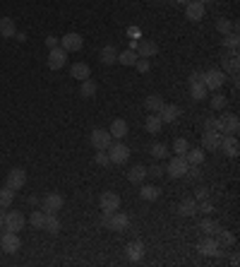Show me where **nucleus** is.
<instances>
[{"mask_svg":"<svg viewBox=\"0 0 240 267\" xmlns=\"http://www.w3.org/2000/svg\"><path fill=\"white\" fill-rule=\"evenodd\" d=\"M0 248H2V253H7V255H15L22 248V238L15 231H5L2 229V233H0Z\"/></svg>","mask_w":240,"mask_h":267,"instance_id":"f03ea898","label":"nucleus"},{"mask_svg":"<svg viewBox=\"0 0 240 267\" xmlns=\"http://www.w3.org/2000/svg\"><path fill=\"white\" fill-rule=\"evenodd\" d=\"M128 36H139V29H137V27H130V29H128Z\"/></svg>","mask_w":240,"mask_h":267,"instance_id":"13d9d810","label":"nucleus"},{"mask_svg":"<svg viewBox=\"0 0 240 267\" xmlns=\"http://www.w3.org/2000/svg\"><path fill=\"white\" fill-rule=\"evenodd\" d=\"M202 82H204V87L209 89V91H219V89L226 85V72L211 68V70L202 72Z\"/></svg>","mask_w":240,"mask_h":267,"instance_id":"f257e3e1","label":"nucleus"},{"mask_svg":"<svg viewBox=\"0 0 240 267\" xmlns=\"http://www.w3.org/2000/svg\"><path fill=\"white\" fill-rule=\"evenodd\" d=\"M0 233H2V224H0Z\"/></svg>","mask_w":240,"mask_h":267,"instance_id":"69168bd1","label":"nucleus"},{"mask_svg":"<svg viewBox=\"0 0 240 267\" xmlns=\"http://www.w3.org/2000/svg\"><path fill=\"white\" fill-rule=\"evenodd\" d=\"M206 91H209V89L204 87V82H197V85H190V96H192L195 101H202V99H206Z\"/></svg>","mask_w":240,"mask_h":267,"instance_id":"e433bc0d","label":"nucleus"},{"mask_svg":"<svg viewBox=\"0 0 240 267\" xmlns=\"http://www.w3.org/2000/svg\"><path fill=\"white\" fill-rule=\"evenodd\" d=\"M5 185L12 188L15 193L22 190V188L27 185V171H24V169H12V171L7 174V178H5Z\"/></svg>","mask_w":240,"mask_h":267,"instance_id":"9b49d317","label":"nucleus"},{"mask_svg":"<svg viewBox=\"0 0 240 267\" xmlns=\"http://www.w3.org/2000/svg\"><path fill=\"white\" fill-rule=\"evenodd\" d=\"M164 174H166V169L159 166V164H151V166L147 169V176H151V178H161Z\"/></svg>","mask_w":240,"mask_h":267,"instance_id":"de8ad7c7","label":"nucleus"},{"mask_svg":"<svg viewBox=\"0 0 240 267\" xmlns=\"http://www.w3.org/2000/svg\"><path fill=\"white\" fill-rule=\"evenodd\" d=\"M70 77H74V80H89L92 77V68L87 65V63H72V68H70Z\"/></svg>","mask_w":240,"mask_h":267,"instance_id":"b1692460","label":"nucleus"},{"mask_svg":"<svg viewBox=\"0 0 240 267\" xmlns=\"http://www.w3.org/2000/svg\"><path fill=\"white\" fill-rule=\"evenodd\" d=\"M221 149L226 157H238V152H240V142H238V135H223V140H221Z\"/></svg>","mask_w":240,"mask_h":267,"instance_id":"dca6fc26","label":"nucleus"},{"mask_svg":"<svg viewBox=\"0 0 240 267\" xmlns=\"http://www.w3.org/2000/svg\"><path fill=\"white\" fill-rule=\"evenodd\" d=\"M128 180L132 185H142L144 180H147V166H142V164H135L132 169L128 171Z\"/></svg>","mask_w":240,"mask_h":267,"instance_id":"4be33fe9","label":"nucleus"},{"mask_svg":"<svg viewBox=\"0 0 240 267\" xmlns=\"http://www.w3.org/2000/svg\"><path fill=\"white\" fill-rule=\"evenodd\" d=\"M58 44H60V39H58V36H46V46H48V48H56Z\"/></svg>","mask_w":240,"mask_h":267,"instance_id":"5fc2aeb1","label":"nucleus"},{"mask_svg":"<svg viewBox=\"0 0 240 267\" xmlns=\"http://www.w3.org/2000/svg\"><path fill=\"white\" fill-rule=\"evenodd\" d=\"M106 152H108V159H111V164H118V166H120V164H125V161L130 159V147H128V144H123V142L111 144Z\"/></svg>","mask_w":240,"mask_h":267,"instance_id":"1a4fd4ad","label":"nucleus"},{"mask_svg":"<svg viewBox=\"0 0 240 267\" xmlns=\"http://www.w3.org/2000/svg\"><path fill=\"white\" fill-rule=\"evenodd\" d=\"M108 229L111 231H128L130 229V217L125 212H111V222H108Z\"/></svg>","mask_w":240,"mask_h":267,"instance_id":"a211bd4d","label":"nucleus"},{"mask_svg":"<svg viewBox=\"0 0 240 267\" xmlns=\"http://www.w3.org/2000/svg\"><path fill=\"white\" fill-rule=\"evenodd\" d=\"M65 63H68V51H65V48L56 46V48L48 51V68H51V70H60Z\"/></svg>","mask_w":240,"mask_h":267,"instance_id":"4468645a","label":"nucleus"},{"mask_svg":"<svg viewBox=\"0 0 240 267\" xmlns=\"http://www.w3.org/2000/svg\"><path fill=\"white\" fill-rule=\"evenodd\" d=\"M125 255H128L130 263H139V260L144 258V243H142V241H132V243H128Z\"/></svg>","mask_w":240,"mask_h":267,"instance_id":"aec40b11","label":"nucleus"},{"mask_svg":"<svg viewBox=\"0 0 240 267\" xmlns=\"http://www.w3.org/2000/svg\"><path fill=\"white\" fill-rule=\"evenodd\" d=\"M185 159H187V164H192V166H200L206 159V154H204L202 147H195V149H187L185 152Z\"/></svg>","mask_w":240,"mask_h":267,"instance_id":"c85d7f7f","label":"nucleus"},{"mask_svg":"<svg viewBox=\"0 0 240 267\" xmlns=\"http://www.w3.org/2000/svg\"><path fill=\"white\" fill-rule=\"evenodd\" d=\"M204 130H219V118L209 116V118L204 121Z\"/></svg>","mask_w":240,"mask_h":267,"instance_id":"3c124183","label":"nucleus"},{"mask_svg":"<svg viewBox=\"0 0 240 267\" xmlns=\"http://www.w3.org/2000/svg\"><path fill=\"white\" fill-rule=\"evenodd\" d=\"M15 34H17L15 19L12 17H0V36H2V39H15Z\"/></svg>","mask_w":240,"mask_h":267,"instance_id":"393cba45","label":"nucleus"},{"mask_svg":"<svg viewBox=\"0 0 240 267\" xmlns=\"http://www.w3.org/2000/svg\"><path fill=\"white\" fill-rule=\"evenodd\" d=\"M135 53L139 55V58H154V55L159 53V44L154 39H137Z\"/></svg>","mask_w":240,"mask_h":267,"instance_id":"0eeeda50","label":"nucleus"},{"mask_svg":"<svg viewBox=\"0 0 240 267\" xmlns=\"http://www.w3.org/2000/svg\"><path fill=\"white\" fill-rule=\"evenodd\" d=\"M206 197H209V188H197L195 200H197V202H202V200H206Z\"/></svg>","mask_w":240,"mask_h":267,"instance_id":"603ef678","label":"nucleus"},{"mask_svg":"<svg viewBox=\"0 0 240 267\" xmlns=\"http://www.w3.org/2000/svg\"><path fill=\"white\" fill-rule=\"evenodd\" d=\"M221 140H223V135L219 133V130H204L202 149H206V152H216V149L221 147Z\"/></svg>","mask_w":240,"mask_h":267,"instance_id":"ddd939ff","label":"nucleus"},{"mask_svg":"<svg viewBox=\"0 0 240 267\" xmlns=\"http://www.w3.org/2000/svg\"><path fill=\"white\" fill-rule=\"evenodd\" d=\"M29 205H34V207H36V205H38V197L32 195V197H29Z\"/></svg>","mask_w":240,"mask_h":267,"instance_id":"052dcab7","label":"nucleus"},{"mask_svg":"<svg viewBox=\"0 0 240 267\" xmlns=\"http://www.w3.org/2000/svg\"><path fill=\"white\" fill-rule=\"evenodd\" d=\"M139 197L147 200V202H154V200L161 197V190H159L156 185H142V188H139Z\"/></svg>","mask_w":240,"mask_h":267,"instance_id":"2f4dec72","label":"nucleus"},{"mask_svg":"<svg viewBox=\"0 0 240 267\" xmlns=\"http://www.w3.org/2000/svg\"><path fill=\"white\" fill-rule=\"evenodd\" d=\"M221 70L223 72H228V75H238V65H240V60H238V53H231V55H226L221 60Z\"/></svg>","mask_w":240,"mask_h":267,"instance_id":"bb28decb","label":"nucleus"},{"mask_svg":"<svg viewBox=\"0 0 240 267\" xmlns=\"http://www.w3.org/2000/svg\"><path fill=\"white\" fill-rule=\"evenodd\" d=\"M135 68H137V72H142V75H144V72L151 70V60H149V58H137Z\"/></svg>","mask_w":240,"mask_h":267,"instance_id":"49530a36","label":"nucleus"},{"mask_svg":"<svg viewBox=\"0 0 240 267\" xmlns=\"http://www.w3.org/2000/svg\"><path fill=\"white\" fill-rule=\"evenodd\" d=\"M94 161H96L99 166H108V164H111V159H108V152H106V149H96Z\"/></svg>","mask_w":240,"mask_h":267,"instance_id":"a18cd8bd","label":"nucleus"},{"mask_svg":"<svg viewBox=\"0 0 240 267\" xmlns=\"http://www.w3.org/2000/svg\"><path fill=\"white\" fill-rule=\"evenodd\" d=\"M238 130H240L238 116H223V118H219V133L221 135H238Z\"/></svg>","mask_w":240,"mask_h":267,"instance_id":"2eb2a0df","label":"nucleus"},{"mask_svg":"<svg viewBox=\"0 0 240 267\" xmlns=\"http://www.w3.org/2000/svg\"><path fill=\"white\" fill-rule=\"evenodd\" d=\"M89 142H92L94 149H108L113 144V137L108 130H103V128H96L92 130V135H89Z\"/></svg>","mask_w":240,"mask_h":267,"instance_id":"7ed1b4c3","label":"nucleus"},{"mask_svg":"<svg viewBox=\"0 0 240 267\" xmlns=\"http://www.w3.org/2000/svg\"><path fill=\"white\" fill-rule=\"evenodd\" d=\"M178 212L183 214V217H195L197 214V200L195 197H187L180 202V207H178Z\"/></svg>","mask_w":240,"mask_h":267,"instance_id":"c756f323","label":"nucleus"},{"mask_svg":"<svg viewBox=\"0 0 240 267\" xmlns=\"http://www.w3.org/2000/svg\"><path fill=\"white\" fill-rule=\"evenodd\" d=\"M204 12H206V5L200 2V0H190L187 5H185V15L190 22H200L204 17Z\"/></svg>","mask_w":240,"mask_h":267,"instance_id":"f3484780","label":"nucleus"},{"mask_svg":"<svg viewBox=\"0 0 240 267\" xmlns=\"http://www.w3.org/2000/svg\"><path fill=\"white\" fill-rule=\"evenodd\" d=\"M108 133H111L113 140H123V137H125V135L130 133L128 121H123V118H115V121L111 123V128H108Z\"/></svg>","mask_w":240,"mask_h":267,"instance_id":"412c9836","label":"nucleus"},{"mask_svg":"<svg viewBox=\"0 0 240 267\" xmlns=\"http://www.w3.org/2000/svg\"><path fill=\"white\" fill-rule=\"evenodd\" d=\"M5 222V207H0V224Z\"/></svg>","mask_w":240,"mask_h":267,"instance_id":"680f3d73","label":"nucleus"},{"mask_svg":"<svg viewBox=\"0 0 240 267\" xmlns=\"http://www.w3.org/2000/svg\"><path fill=\"white\" fill-rule=\"evenodd\" d=\"M15 39H17L19 44H24V41H27V34H24V32H17V34H15Z\"/></svg>","mask_w":240,"mask_h":267,"instance_id":"4d7b16f0","label":"nucleus"},{"mask_svg":"<svg viewBox=\"0 0 240 267\" xmlns=\"http://www.w3.org/2000/svg\"><path fill=\"white\" fill-rule=\"evenodd\" d=\"M82 46H84V39H82V34H77V32H68V34L60 39V48H65L68 53L79 51Z\"/></svg>","mask_w":240,"mask_h":267,"instance_id":"9d476101","label":"nucleus"},{"mask_svg":"<svg viewBox=\"0 0 240 267\" xmlns=\"http://www.w3.org/2000/svg\"><path fill=\"white\" fill-rule=\"evenodd\" d=\"M187 82H190V85H197V82H202V72L195 70L192 75H190V77H187Z\"/></svg>","mask_w":240,"mask_h":267,"instance_id":"864d4df0","label":"nucleus"},{"mask_svg":"<svg viewBox=\"0 0 240 267\" xmlns=\"http://www.w3.org/2000/svg\"><path fill=\"white\" fill-rule=\"evenodd\" d=\"M149 154H151L154 159H166V157H168V147L164 142H156V144H151Z\"/></svg>","mask_w":240,"mask_h":267,"instance_id":"ea45409f","label":"nucleus"},{"mask_svg":"<svg viewBox=\"0 0 240 267\" xmlns=\"http://www.w3.org/2000/svg\"><path fill=\"white\" fill-rule=\"evenodd\" d=\"M197 250H200L202 255H206V258H221L223 255V248H219V243H216L214 236H206L202 243L197 246Z\"/></svg>","mask_w":240,"mask_h":267,"instance_id":"f8f14e48","label":"nucleus"},{"mask_svg":"<svg viewBox=\"0 0 240 267\" xmlns=\"http://www.w3.org/2000/svg\"><path fill=\"white\" fill-rule=\"evenodd\" d=\"M164 104H166V101H164V96H159V94H151V96H147V101H144V106H147L149 113H159Z\"/></svg>","mask_w":240,"mask_h":267,"instance_id":"473e14b6","label":"nucleus"},{"mask_svg":"<svg viewBox=\"0 0 240 267\" xmlns=\"http://www.w3.org/2000/svg\"><path fill=\"white\" fill-rule=\"evenodd\" d=\"M144 128H147L149 135H159V133H161V128H164L161 118H159V113H149L147 121H144Z\"/></svg>","mask_w":240,"mask_h":267,"instance_id":"a878e982","label":"nucleus"},{"mask_svg":"<svg viewBox=\"0 0 240 267\" xmlns=\"http://www.w3.org/2000/svg\"><path fill=\"white\" fill-rule=\"evenodd\" d=\"M99 58H101V63L103 65H113V63H118V51H115V46H103L101 48V53H99Z\"/></svg>","mask_w":240,"mask_h":267,"instance_id":"cd10ccee","label":"nucleus"},{"mask_svg":"<svg viewBox=\"0 0 240 267\" xmlns=\"http://www.w3.org/2000/svg\"><path fill=\"white\" fill-rule=\"evenodd\" d=\"M216 229H219V224H216V222H211V219H206V217H204L202 224H200V231H204L206 236H214Z\"/></svg>","mask_w":240,"mask_h":267,"instance_id":"79ce46f5","label":"nucleus"},{"mask_svg":"<svg viewBox=\"0 0 240 267\" xmlns=\"http://www.w3.org/2000/svg\"><path fill=\"white\" fill-rule=\"evenodd\" d=\"M12 200H15V190H12V188H7V185L0 188V207L7 210V207L12 205Z\"/></svg>","mask_w":240,"mask_h":267,"instance_id":"58836bf2","label":"nucleus"},{"mask_svg":"<svg viewBox=\"0 0 240 267\" xmlns=\"http://www.w3.org/2000/svg\"><path fill=\"white\" fill-rule=\"evenodd\" d=\"M63 205H65V197L60 195V193H48V195L41 200V210L46 214H56L63 210Z\"/></svg>","mask_w":240,"mask_h":267,"instance_id":"20e7f679","label":"nucleus"},{"mask_svg":"<svg viewBox=\"0 0 240 267\" xmlns=\"http://www.w3.org/2000/svg\"><path fill=\"white\" fill-rule=\"evenodd\" d=\"M187 149H190V142H187L185 137H178V140L173 142V152H175V154H183V157H185V152H187Z\"/></svg>","mask_w":240,"mask_h":267,"instance_id":"c03bdc74","label":"nucleus"},{"mask_svg":"<svg viewBox=\"0 0 240 267\" xmlns=\"http://www.w3.org/2000/svg\"><path fill=\"white\" fill-rule=\"evenodd\" d=\"M200 2H204V5H209V2H214V0H200Z\"/></svg>","mask_w":240,"mask_h":267,"instance_id":"0e129e2a","label":"nucleus"},{"mask_svg":"<svg viewBox=\"0 0 240 267\" xmlns=\"http://www.w3.org/2000/svg\"><path fill=\"white\" fill-rule=\"evenodd\" d=\"M226 101H228V99H226V94H214L209 104H211L214 111H223V108H226Z\"/></svg>","mask_w":240,"mask_h":267,"instance_id":"37998d69","label":"nucleus"},{"mask_svg":"<svg viewBox=\"0 0 240 267\" xmlns=\"http://www.w3.org/2000/svg\"><path fill=\"white\" fill-rule=\"evenodd\" d=\"M24 224H27V219H24L22 212H5V222H2V229H5V231L17 233L24 229Z\"/></svg>","mask_w":240,"mask_h":267,"instance_id":"6e6552de","label":"nucleus"},{"mask_svg":"<svg viewBox=\"0 0 240 267\" xmlns=\"http://www.w3.org/2000/svg\"><path fill=\"white\" fill-rule=\"evenodd\" d=\"M99 207H101V212H115V210H120V195L113 193V190H103L101 197H99Z\"/></svg>","mask_w":240,"mask_h":267,"instance_id":"39448f33","label":"nucleus"},{"mask_svg":"<svg viewBox=\"0 0 240 267\" xmlns=\"http://www.w3.org/2000/svg\"><path fill=\"white\" fill-rule=\"evenodd\" d=\"M29 224H32L36 231H43V224H46V212H43V210H41V212L34 210V212L29 214Z\"/></svg>","mask_w":240,"mask_h":267,"instance_id":"c9c22d12","label":"nucleus"},{"mask_svg":"<svg viewBox=\"0 0 240 267\" xmlns=\"http://www.w3.org/2000/svg\"><path fill=\"white\" fill-rule=\"evenodd\" d=\"M185 176L190 178V180H200V178H202V171H200V166H192V164H190L187 171H185Z\"/></svg>","mask_w":240,"mask_h":267,"instance_id":"09e8293b","label":"nucleus"},{"mask_svg":"<svg viewBox=\"0 0 240 267\" xmlns=\"http://www.w3.org/2000/svg\"><path fill=\"white\" fill-rule=\"evenodd\" d=\"M96 91H99V87H96V82H94L92 77H89V80H82L79 94H82L84 99H94V96H96Z\"/></svg>","mask_w":240,"mask_h":267,"instance_id":"7c9ffc66","label":"nucleus"},{"mask_svg":"<svg viewBox=\"0 0 240 267\" xmlns=\"http://www.w3.org/2000/svg\"><path fill=\"white\" fill-rule=\"evenodd\" d=\"M178 116H180V108L175 106V104H164L161 111H159L161 123H175V121H178Z\"/></svg>","mask_w":240,"mask_h":267,"instance_id":"6ab92c4d","label":"nucleus"},{"mask_svg":"<svg viewBox=\"0 0 240 267\" xmlns=\"http://www.w3.org/2000/svg\"><path fill=\"white\" fill-rule=\"evenodd\" d=\"M238 263H240V258H238V255H231V265L236 267V265H238Z\"/></svg>","mask_w":240,"mask_h":267,"instance_id":"bf43d9fd","label":"nucleus"},{"mask_svg":"<svg viewBox=\"0 0 240 267\" xmlns=\"http://www.w3.org/2000/svg\"><path fill=\"white\" fill-rule=\"evenodd\" d=\"M137 58H139V55L135 53L132 48H128V51L118 53V63H120V65H125V68H132V65L137 63Z\"/></svg>","mask_w":240,"mask_h":267,"instance_id":"f704fd0d","label":"nucleus"},{"mask_svg":"<svg viewBox=\"0 0 240 267\" xmlns=\"http://www.w3.org/2000/svg\"><path fill=\"white\" fill-rule=\"evenodd\" d=\"M221 44H223V48H231V53H238V46H240L238 32H231V34H226Z\"/></svg>","mask_w":240,"mask_h":267,"instance_id":"72a5a7b5","label":"nucleus"},{"mask_svg":"<svg viewBox=\"0 0 240 267\" xmlns=\"http://www.w3.org/2000/svg\"><path fill=\"white\" fill-rule=\"evenodd\" d=\"M214 238H216V243H219V248H231L233 243H236V236H233V231H228V229H216V233H214Z\"/></svg>","mask_w":240,"mask_h":267,"instance_id":"5701e85b","label":"nucleus"},{"mask_svg":"<svg viewBox=\"0 0 240 267\" xmlns=\"http://www.w3.org/2000/svg\"><path fill=\"white\" fill-rule=\"evenodd\" d=\"M108 222H111V212H103V217H101V224L108 229Z\"/></svg>","mask_w":240,"mask_h":267,"instance_id":"6e6d98bb","label":"nucleus"},{"mask_svg":"<svg viewBox=\"0 0 240 267\" xmlns=\"http://www.w3.org/2000/svg\"><path fill=\"white\" fill-rule=\"evenodd\" d=\"M216 32H219V34H231V32H233V22H231V19H226V17H219L216 19Z\"/></svg>","mask_w":240,"mask_h":267,"instance_id":"a19ab883","label":"nucleus"},{"mask_svg":"<svg viewBox=\"0 0 240 267\" xmlns=\"http://www.w3.org/2000/svg\"><path fill=\"white\" fill-rule=\"evenodd\" d=\"M187 159H185L183 154H175L173 159L168 161V166H166V174L171 178H183L185 176V171H187Z\"/></svg>","mask_w":240,"mask_h":267,"instance_id":"423d86ee","label":"nucleus"},{"mask_svg":"<svg viewBox=\"0 0 240 267\" xmlns=\"http://www.w3.org/2000/svg\"><path fill=\"white\" fill-rule=\"evenodd\" d=\"M197 212H202V214H211V212H214V205H211L209 200H202V202H197Z\"/></svg>","mask_w":240,"mask_h":267,"instance_id":"8fccbe9b","label":"nucleus"},{"mask_svg":"<svg viewBox=\"0 0 240 267\" xmlns=\"http://www.w3.org/2000/svg\"><path fill=\"white\" fill-rule=\"evenodd\" d=\"M43 231H48V233H58V231H60V219H58L56 214H46Z\"/></svg>","mask_w":240,"mask_h":267,"instance_id":"4c0bfd02","label":"nucleus"},{"mask_svg":"<svg viewBox=\"0 0 240 267\" xmlns=\"http://www.w3.org/2000/svg\"><path fill=\"white\" fill-rule=\"evenodd\" d=\"M175 2H178V5H187L190 0H175Z\"/></svg>","mask_w":240,"mask_h":267,"instance_id":"e2e57ef3","label":"nucleus"}]
</instances>
